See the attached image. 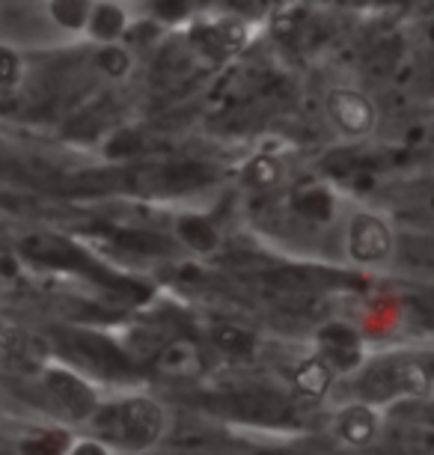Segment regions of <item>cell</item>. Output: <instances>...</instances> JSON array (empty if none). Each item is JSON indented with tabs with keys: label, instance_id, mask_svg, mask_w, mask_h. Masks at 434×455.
<instances>
[{
	"label": "cell",
	"instance_id": "cell-2",
	"mask_svg": "<svg viewBox=\"0 0 434 455\" xmlns=\"http://www.w3.org/2000/svg\"><path fill=\"white\" fill-rule=\"evenodd\" d=\"M321 114H325L330 132L345 143H360L375 134L381 110L375 99L351 84H336L327 87L321 96Z\"/></svg>",
	"mask_w": 434,
	"mask_h": 455
},
{
	"label": "cell",
	"instance_id": "cell-3",
	"mask_svg": "<svg viewBox=\"0 0 434 455\" xmlns=\"http://www.w3.org/2000/svg\"><path fill=\"white\" fill-rule=\"evenodd\" d=\"M343 247L357 268H387L396 256V233L378 212H354L345 220Z\"/></svg>",
	"mask_w": 434,
	"mask_h": 455
},
{
	"label": "cell",
	"instance_id": "cell-10",
	"mask_svg": "<svg viewBox=\"0 0 434 455\" xmlns=\"http://www.w3.org/2000/svg\"><path fill=\"white\" fill-rule=\"evenodd\" d=\"M176 233L185 244L191 247V251H197V253H211L220 242L215 227H211L206 218H197V214H185V218H178Z\"/></svg>",
	"mask_w": 434,
	"mask_h": 455
},
{
	"label": "cell",
	"instance_id": "cell-11",
	"mask_svg": "<svg viewBox=\"0 0 434 455\" xmlns=\"http://www.w3.org/2000/svg\"><path fill=\"white\" fill-rule=\"evenodd\" d=\"M90 12H92V0H48L51 21L69 33L87 30Z\"/></svg>",
	"mask_w": 434,
	"mask_h": 455
},
{
	"label": "cell",
	"instance_id": "cell-5",
	"mask_svg": "<svg viewBox=\"0 0 434 455\" xmlns=\"http://www.w3.org/2000/svg\"><path fill=\"white\" fill-rule=\"evenodd\" d=\"M131 30V12L119 0H92V12L87 21V36L96 45H107V42H125Z\"/></svg>",
	"mask_w": 434,
	"mask_h": 455
},
{
	"label": "cell",
	"instance_id": "cell-12",
	"mask_svg": "<svg viewBox=\"0 0 434 455\" xmlns=\"http://www.w3.org/2000/svg\"><path fill=\"white\" fill-rule=\"evenodd\" d=\"M330 378H334V366L327 363V357H312L295 372V387L304 396H321L330 387Z\"/></svg>",
	"mask_w": 434,
	"mask_h": 455
},
{
	"label": "cell",
	"instance_id": "cell-8",
	"mask_svg": "<svg viewBox=\"0 0 434 455\" xmlns=\"http://www.w3.org/2000/svg\"><path fill=\"white\" fill-rule=\"evenodd\" d=\"M339 437L351 446L372 443L378 435V417L369 405H351L339 414Z\"/></svg>",
	"mask_w": 434,
	"mask_h": 455
},
{
	"label": "cell",
	"instance_id": "cell-14",
	"mask_svg": "<svg viewBox=\"0 0 434 455\" xmlns=\"http://www.w3.org/2000/svg\"><path fill=\"white\" fill-rule=\"evenodd\" d=\"M21 78V60L12 48L0 45V90H12Z\"/></svg>",
	"mask_w": 434,
	"mask_h": 455
},
{
	"label": "cell",
	"instance_id": "cell-9",
	"mask_svg": "<svg viewBox=\"0 0 434 455\" xmlns=\"http://www.w3.org/2000/svg\"><path fill=\"white\" fill-rule=\"evenodd\" d=\"M92 66H96L107 81H125L134 68V54L125 42H107V45H99L96 57H92Z\"/></svg>",
	"mask_w": 434,
	"mask_h": 455
},
{
	"label": "cell",
	"instance_id": "cell-1",
	"mask_svg": "<svg viewBox=\"0 0 434 455\" xmlns=\"http://www.w3.org/2000/svg\"><path fill=\"white\" fill-rule=\"evenodd\" d=\"M99 432L122 450H146L164 432V411L158 402L134 396L99 414Z\"/></svg>",
	"mask_w": 434,
	"mask_h": 455
},
{
	"label": "cell",
	"instance_id": "cell-4",
	"mask_svg": "<svg viewBox=\"0 0 434 455\" xmlns=\"http://www.w3.org/2000/svg\"><path fill=\"white\" fill-rule=\"evenodd\" d=\"M360 387L369 399L420 396L429 387V375L416 363H378L366 369Z\"/></svg>",
	"mask_w": 434,
	"mask_h": 455
},
{
	"label": "cell",
	"instance_id": "cell-7",
	"mask_svg": "<svg viewBox=\"0 0 434 455\" xmlns=\"http://www.w3.org/2000/svg\"><path fill=\"white\" fill-rule=\"evenodd\" d=\"M286 182V161L271 152H256L241 164V185L250 191H274Z\"/></svg>",
	"mask_w": 434,
	"mask_h": 455
},
{
	"label": "cell",
	"instance_id": "cell-6",
	"mask_svg": "<svg viewBox=\"0 0 434 455\" xmlns=\"http://www.w3.org/2000/svg\"><path fill=\"white\" fill-rule=\"evenodd\" d=\"M48 384H51V390H54V396L63 402V408L69 411L75 419H83V417H90L92 411H96V396H92V390L81 381L78 375L51 372Z\"/></svg>",
	"mask_w": 434,
	"mask_h": 455
},
{
	"label": "cell",
	"instance_id": "cell-15",
	"mask_svg": "<svg viewBox=\"0 0 434 455\" xmlns=\"http://www.w3.org/2000/svg\"><path fill=\"white\" fill-rule=\"evenodd\" d=\"M72 455H107V452H105V446H99V443H81Z\"/></svg>",
	"mask_w": 434,
	"mask_h": 455
},
{
	"label": "cell",
	"instance_id": "cell-13",
	"mask_svg": "<svg viewBox=\"0 0 434 455\" xmlns=\"http://www.w3.org/2000/svg\"><path fill=\"white\" fill-rule=\"evenodd\" d=\"M215 339H217V346L226 351V355H233V357H244V355H250L253 351V339L250 333L241 331V328H233V324H226V328H220L215 331Z\"/></svg>",
	"mask_w": 434,
	"mask_h": 455
}]
</instances>
